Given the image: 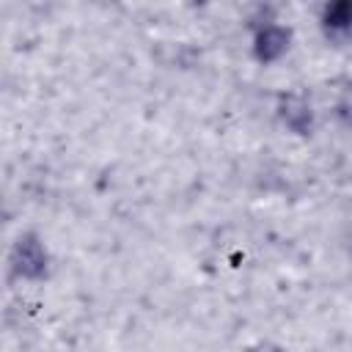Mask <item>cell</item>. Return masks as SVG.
I'll return each instance as SVG.
<instances>
[{
  "label": "cell",
  "mask_w": 352,
  "mask_h": 352,
  "mask_svg": "<svg viewBox=\"0 0 352 352\" xmlns=\"http://www.w3.org/2000/svg\"><path fill=\"white\" fill-rule=\"evenodd\" d=\"M286 41H289V33H286L283 28H278V25H270V28H264V30L258 33V38H256V50H258V58H264V60H272V58H278V55L283 52Z\"/></svg>",
  "instance_id": "6da1fadb"
},
{
  "label": "cell",
  "mask_w": 352,
  "mask_h": 352,
  "mask_svg": "<svg viewBox=\"0 0 352 352\" xmlns=\"http://www.w3.org/2000/svg\"><path fill=\"white\" fill-rule=\"evenodd\" d=\"M16 256H19V270L25 275H38L44 270V250L38 248L36 239H19Z\"/></svg>",
  "instance_id": "7a4b0ae2"
},
{
  "label": "cell",
  "mask_w": 352,
  "mask_h": 352,
  "mask_svg": "<svg viewBox=\"0 0 352 352\" xmlns=\"http://www.w3.org/2000/svg\"><path fill=\"white\" fill-rule=\"evenodd\" d=\"M352 22V3H333L327 8V25H336V28H344Z\"/></svg>",
  "instance_id": "3957f363"
}]
</instances>
